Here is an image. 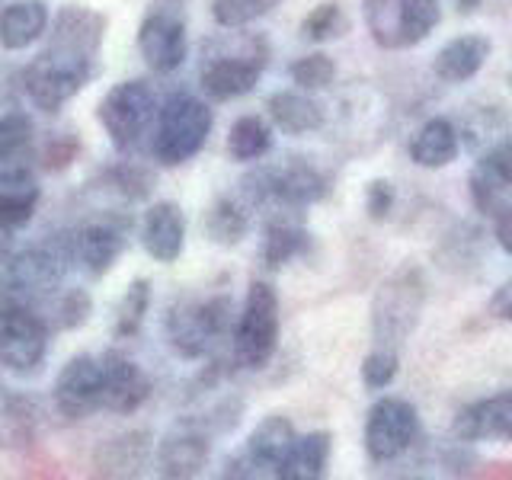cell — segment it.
Segmentation results:
<instances>
[{"instance_id": "1", "label": "cell", "mask_w": 512, "mask_h": 480, "mask_svg": "<svg viewBox=\"0 0 512 480\" xmlns=\"http://www.w3.org/2000/svg\"><path fill=\"white\" fill-rule=\"evenodd\" d=\"M212 109L205 100L192 93H173L160 103L154 132H151V154L157 164L180 167L196 157L208 135H212Z\"/></svg>"}, {"instance_id": "2", "label": "cell", "mask_w": 512, "mask_h": 480, "mask_svg": "<svg viewBox=\"0 0 512 480\" xmlns=\"http://www.w3.org/2000/svg\"><path fill=\"white\" fill-rule=\"evenodd\" d=\"M244 192L253 205H266L272 212H298V208H308L327 196V180L317 167L292 157L282 164L253 170L244 180Z\"/></svg>"}, {"instance_id": "3", "label": "cell", "mask_w": 512, "mask_h": 480, "mask_svg": "<svg viewBox=\"0 0 512 480\" xmlns=\"http://www.w3.org/2000/svg\"><path fill=\"white\" fill-rule=\"evenodd\" d=\"M157 112L160 103L151 84H144V80H122L100 100L96 119H100L109 141L119 151H132L154 132Z\"/></svg>"}, {"instance_id": "4", "label": "cell", "mask_w": 512, "mask_h": 480, "mask_svg": "<svg viewBox=\"0 0 512 480\" xmlns=\"http://www.w3.org/2000/svg\"><path fill=\"white\" fill-rule=\"evenodd\" d=\"M234 362L240 368H256L269 365V359L279 349V298L272 292V285L253 282L247 288L244 308L234 324Z\"/></svg>"}, {"instance_id": "5", "label": "cell", "mask_w": 512, "mask_h": 480, "mask_svg": "<svg viewBox=\"0 0 512 480\" xmlns=\"http://www.w3.org/2000/svg\"><path fill=\"white\" fill-rule=\"evenodd\" d=\"M93 77V58L68 52V48L48 45L45 52L29 64L23 74V87L29 100L45 112H58L64 103L77 96Z\"/></svg>"}, {"instance_id": "6", "label": "cell", "mask_w": 512, "mask_h": 480, "mask_svg": "<svg viewBox=\"0 0 512 480\" xmlns=\"http://www.w3.org/2000/svg\"><path fill=\"white\" fill-rule=\"evenodd\" d=\"M439 20V0H365L368 32L388 52L426 42Z\"/></svg>"}, {"instance_id": "7", "label": "cell", "mask_w": 512, "mask_h": 480, "mask_svg": "<svg viewBox=\"0 0 512 480\" xmlns=\"http://www.w3.org/2000/svg\"><path fill=\"white\" fill-rule=\"evenodd\" d=\"M426 298V282L420 269H400L391 279H384L378 295H375V340L378 346L394 349L397 343H404L413 333L416 320L423 311Z\"/></svg>"}, {"instance_id": "8", "label": "cell", "mask_w": 512, "mask_h": 480, "mask_svg": "<svg viewBox=\"0 0 512 480\" xmlns=\"http://www.w3.org/2000/svg\"><path fill=\"white\" fill-rule=\"evenodd\" d=\"M74 260V247L64 250L61 244H39L23 253L10 256L0 269V285H4L7 301H23L29 304L32 298L52 295L61 285L68 263Z\"/></svg>"}, {"instance_id": "9", "label": "cell", "mask_w": 512, "mask_h": 480, "mask_svg": "<svg viewBox=\"0 0 512 480\" xmlns=\"http://www.w3.org/2000/svg\"><path fill=\"white\" fill-rule=\"evenodd\" d=\"M266 55L269 48L260 36H244L237 48H224V52L208 55V61L202 64V90L221 103L247 96L266 68Z\"/></svg>"}, {"instance_id": "10", "label": "cell", "mask_w": 512, "mask_h": 480, "mask_svg": "<svg viewBox=\"0 0 512 480\" xmlns=\"http://www.w3.org/2000/svg\"><path fill=\"white\" fill-rule=\"evenodd\" d=\"M228 320H231L228 298H202V301L176 304L167 317L170 346L180 352L183 359H202L224 336Z\"/></svg>"}, {"instance_id": "11", "label": "cell", "mask_w": 512, "mask_h": 480, "mask_svg": "<svg viewBox=\"0 0 512 480\" xmlns=\"http://www.w3.org/2000/svg\"><path fill=\"white\" fill-rule=\"evenodd\" d=\"M48 352V324L23 301L0 304V365L32 372Z\"/></svg>"}, {"instance_id": "12", "label": "cell", "mask_w": 512, "mask_h": 480, "mask_svg": "<svg viewBox=\"0 0 512 480\" xmlns=\"http://www.w3.org/2000/svg\"><path fill=\"white\" fill-rule=\"evenodd\" d=\"M416 410L404 397H381L365 416V452L372 461L384 464L407 452L416 439Z\"/></svg>"}, {"instance_id": "13", "label": "cell", "mask_w": 512, "mask_h": 480, "mask_svg": "<svg viewBox=\"0 0 512 480\" xmlns=\"http://www.w3.org/2000/svg\"><path fill=\"white\" fill-rule=\"evenodd\" d=\"M55 407L71 423L103 410V359L74 356L64 365L55 381Z\"/></svg>"}, {"instance_id": "14", "label": "cell", "mask_w": 512, "mask_h": 480, "mask_svg": "<svg viewBox=\"0 0 512 480\" xmlns=\"http://www.w3.org/2000/svg\"><path fill=\"white\" fill-rule=\"evenodd\" d=\"M471 196L480 212L493 218L512 205V138H500L484 148L471 170Z\"/></svg>"}, {"instance_id": "15", "label": "cell", "mask_w": 512, "mask_h": 480, "mask_svg": "<svg viewBox=\"0 0 512 480\" xmlns=\"http://www.w3.org/2000/svg\"><path fill=\"white\" fill-rule=\"evenodd\" d=\"M138 52L151 71L170 74L186 61L189 42H186V23L170 10H154L144 16L138 29Z\"/></svg>"}, {"instance_id": "16", "label": "cell", "mask_w": 512, "mask_h": 480, "mask_svg": "<svg viewBox=\"0 0 512 480\" xmlns=\"http://www.w3.org/2000/svg\"><path fill=\"white\" fill-rule=\"evenodd\" d=\"M295 439H298V432H295L292 420L272 413V416H266V420L256 423V429L247 439L244 455H240L234 464L237 468H250V477H260V474L276 477L285 455H288V448L295 445Z\"/></svg>"}, {"instance_id": "17", "label": "cell", "mask_w": 512, "mask_h": 480, "mask_svg": "<svg viewBox=\"0 0 512 480\" xmlns=\"http://www.w3.org/2000/svg\"><path fill=\"white\" fill-rule=\"evenodd\" d=\"M32 119L26 112H7L0 119V189L32 186Z\"/></svg>"}, {"instance_id": "18", "label": "cell", "mask_w": 512, "mask_h": 480, "mask_svg": "<svg viewBox=\"0 0 512 480\" xmlns=\"http://www.w3.org/2000/svg\"><path fill=\"white\" fill-rule=\"evenodd\" d=\"M151 397V381L141 372V365L125 359L122 352L103 356V410L135 413Z\"/></svg>"}, {"instance_id": "19", "label": "cell", "mask_w": 512, "mask_h": 480, "mask_svg": "<svg viewBox=\"0 0 512 480\" xmlns=\"http://www.w3.org/2000/svg\"><path fill=\"white\" fill-rule=\"evenodd\" d=\"M141 244L157 263H176L186 247V218L176 202H157L141 224Z\"/></svg>"}, {"instance_id": "20", "label": "cell", "mask_w": 512, "mask_h": 480, "mask_svg": "<svg viewBox=\"0 0 512 480\" xmlns=\"http://www.w3.org/2000/svg\"><path fill=\"white\" fill-rule=\"evenodd\" d=\"M106 36V16L96 13L93 7L84 4H68L61 7L55 23H52V45L68 48V52L96 58Z\"/></svg>"}, {"instance_id": "21", "label": "cell", "mask_w": 512, "mask_h": 480, "mask_svg": "<svg viewBox=\"0 0 512 480\" xmlns=\"http://www.w3.org/2000/svg\"><path fill=\"white\" fill-rule=\"evenodd\" d=\"M455 436L464 442L480 439H509L512 442V391L493 394L464 407L455 416Z\"/></svg>"}, {"instance_id": "22", "label": "cell", "mask_w": 512, "mask_h": 480, "mask_svg": "<svg viewBox=\"0 0 512 480\" xmlns=\"http://www.w3.org/2000/svg\"><path fill=\"white\" fill-rule=\"evenodd\" d=\"M125 250V228L116 221H96L80 228L74 237V260L90 276H106Z\"/></svg>"}, {"instance_id": "23", "label": "cell", "mask_w": 512, "mask_h": 480, "mask_svg": "<svg viewBox=\"0 0 512 480\" xmlns=\"http://www.w3.org/2000/svg\"><path fill=\"white\" fill-rule=\"evenodd\" d=\"M490 48L493 45L487 36L468 32V36H458L439 48L436 61H432V71H436V77L445 80V84H464V80H471L487 64Z\"/></svg>"}, {"instance_id": "24", "label": "cell", "mask_w": 512, "mask_h": 480, "mask_svg": "<svg viewBox=\"0 0 512 480\" xmlns=\"http://www.w3.org/2000/svg\"><path fill=\"white\" fill-rule=\"evenodd\" d=\"M208 439L196 429H173L157 448V471L164 477H196L208 464Z\"/></svg>"}, {"instance_id": "25", "label": "cell", "mask_w": 512, "mask_h": 480, "mask_svg": "<svg viewBox=\"0 0 512 480\" xmlns=\"http://www.w3.org/2000/svg\"><path fill=\"white\" fill-rule=\"evenodd\" d=\"M461 154V132L455 128L452 119H429L420 132L410 141V160L416 167L426 170H442Z\"/></svg>"}, {"instance_id": "26", "label": "cell", "mask_w": 512, "mask_h": 480, "mask_svg": "<svg viewBox=\"0 0 512 480\" xmlns=\"http://www.w3.org/2000/svg\"><path fill=\"white\" fill-rule=\"evenodd\" d=\"M48 23H52V13H48L45 0H13L0 13V45L10 52H23L45 36Z\"/></svg>"}, {"instance_id": "27", "label": "cell", "mask_w": 512, "mask_h": 480, "mask_svg": "<svg viewBox=\"0 0 512 480\" xmlns=\"http://www.w3.org/2000/svg\"><path fill=\"white\" fill-rule=\"evenodd\" d=\"M269 119L282 128L285 135H311L324 125V106L298 90H279L269 96Z\"/></svg>"}, {"instance_id": "28", "label": "cell", "mask_w": 512, "mask_h": 480, "mask_svg": "<svg viewBox=\"0 0 512 480\" xmlns=\"http://www.w3.org/2000/svg\"><path fill=\"white\" fill-rule=\"evenodd\" d=\"M330 464V432H308L288 448L276 477L282 480H320Z\"/></svg>"}, {"instance_id": "29", "label": "cell", "mask_w": 512, "mask_h": 480, "mask_svg": "<svg viewBox=\"0 0 512 480\" xmlns=\"http://www.w3.org/2000/svg\"><path fill=\"white\" fill-rule=\"evenodd\" d=\"M308 244H311V237L301 224L288 221V218H272L266 224V237H263V247H260L263 263L269 269H282L292 260H298V256L308 250Z\"/></svg>"}, {"instance_id": "30", "label": "cell", "mask_w": 512, "mask_h": 480, "mask_svg": "<svg viewBox=\"0 0 512 480\" xmlns=\"http://www.w3.org/2000/svg\"><path fill=\"white\" fill-rule=\"evenodd\" d=\"M36 432V413L23 397L0 388V448H23Z\"/></svg>"}, {"instance_id": "31", "label": "cell", "mask_w": 512, "mask_h": 480, "mask_svg": "<svg viewBox=\"0 0 512 480\" xmlns=\"http://www.w3.org/2000/svg\"><path fill=\"white\" fill-rule=\"evenodd\" d=\"M247 228H250V215L237 199H218L205 212V234L208 240H215L221 247L240 244V240L247 237Z\"/></svg>"}, {"instance_id": "32", "label": "cell", "mask_w": 512, "mask_h": 480, "mask_svg": "<svg viewBox=\"0 0 512 480\" xmlns=\"http://www.w3.org/2000/svg\"><path fill=\"white\" fill-rule=\"evenodd\" d=\"M272 151V128L260 116H240L228 132V154L234 160H260Z\"/></svg>"}, {"instance_id": "33", "label": "cell", "mask_w": 512, "mask_h": 480, "mask_svg": "<svg viewBox=\"0 0 512 480\" xmlns=\"http://www.w3.org/2000/svg\"><path fill=\"white\" fill-rule=\"evenodd\" d=\"M148 308H151V282L148 279H135L128 285V292L122 295L119 308H116V336L119 340H128V336H135L144 324V317H148Z\"/></svg>"}, {"instance_id": "34", "label": "cell", "mask_w": 512, "mask_h": 480, "mask_svg": "<svg viewBox=\"0 0 512 480\" xmlns=\"http://www.w3.org/2000/svg\"><path fill=\"white\" fill-rule=\"evenodd\" d=\"M39 205V186H10L0 189V228L4 231H20L32 221Z\"/></svg>"}, {"instance_id": "35", "label": "cell", "mask_w": 512, "mask_h": 480, "mask_svg": "<svg viewBox=\"0 0 512 480\" xmlns=\"http://www.w3.org/2000/svg\"><path fill=\"white\" fill-rule=\"evenodd\" d=\"M349 29V20L340 4H333V0H327V4H317L308 16L301 20V36L308 42H330V39H340L346 36Z\"/></svg>"}, {"instance_id": "36", "label": "cell", "mask_w": 512, "mask_h": 480, "mask_svg": "<svg viewBox=\"0 0 512 480\" xmlns=\"http://www.w3.org/2000/svg\"><path fill=\"white\" fill-rule=\"evenodd\" d=\"M279 7V0H212V13L221 26L228 29H240L260 16L272 13Z\"/></svg>"}, {"instance_id": "37", "label": "cell", "mask_w": 512, "mask_h": 480, "mask_svg": "<svg viewBox=\"0 0 512 480\" xmlns=\"http://www.w3.org/2000/svg\"><path fill=\"white\" fill-rule=\"evenodd\" d=\"M336 77V64L330 61V55H304L292 64V80L301 90H327Z\"/></svg>"}, {"instance_id": "38", "label": "cell", "mask_w": 512, "mask_h": 480, "mask_svg": "<svg viewBox=\"0 0 512 480\" xmlns=\"http://www.w3.org/2000/svg\"><path fill=\"white\" fill-rule=\"evenodd\" d=\"M397 352L388 346H378L375 352H368L362 362V384L368 391H384L397 378Z\"/></svg>"}, {"instance_id": "39", "label": "cell", "mask_w": 512, "mask_h": 480, "mask_svg": "<svg viewBox=\"0 0 512 480\" xmlns=\"http://www.w3.org/2000/svg\"><path fill=\"white\" fill-rule=\"evenodd\" d=\"M55 317H58V327L61 330L80 327L90 317V295L84 292V288H71V292L58 301V314Z\"/></svg>"}, {"instance_id": "40", "label": "cell", "mask_w": 512, "mask_h": 480, "mask_svg": "<svg viewBox=\"0 0 512 480\" xmlns=\"http://www.w3.org/2000/svg\"><path fill=\"white\" fill-rule=\"evenodd\" d=\"M394 208V183L391 180H372L365 189V212L372 221H384Z\"/></svg>"}, {"instance_id": "41", "label": "cell", "mask_w": 512, "mask_h": 480, "mask_svg": "<svg viewBox=\"0 0 512 480\" xmlns=\"http://www.w3.org/2000/svg\"><path fill=\"white\" fill-rule=\"evenodd\" d=\"M74 157H77V141H74L71 135H64V138H58V141L48 144V151H45V167H48V170H64Z\"/></svg>"}, {"instance_id": "42", "label": "cell", "mask_w": 512, "mask_h": 480, "mask_svg": "<svg viewBox=\"0 0 512 480\" xmlns=\"http://www.w3.org/2000/svg\"><path fill=\"white\" fill-rule=\"evenodd\" d=\"M490 314L500 317V320H512V276L493 292V298H490Z\"/></svg>"}, {"instance_id": "43", "label": "cell", "mask_w": 512, "mask_h": 480, "mask_svg": "<svg viewBox=\"0 0 512 480\" xmlns=\"http://www.w3.org/2000/svg\"><path fill=\"white\" fill-rule=\"evenodd\" d=\"M496 240H500V247L512 256V205L506 212L496 215Z\"/></svg>"}, {"instance_id": "44", "label": "cell", "mask_w": 512, "mask_h": 480, "mask_svg": "<svg viewBox=\"0 0 512 480\" xmlns=\"http://www.w3.org/2000/svg\"><path fill=\"white\" fill-rule=\"evenodd\" d=\"M7 260H10V231L0 228V269H4Z\"/></svg>"}, {"instance_id": "45", "label": "cell", "mask_w": 512, "mask_h": 480, "mask_svg": "<svg viewBox=\"0 0 512 480\" xmlns=\"http://www.w3.org/2000/svg\"><path fill=\"white\" fill-rule=\"evenodd\" d=\"M455 4H458V10H461V13H474L480 4H484V0H455Z\"/></svg>"}]
</instances>
